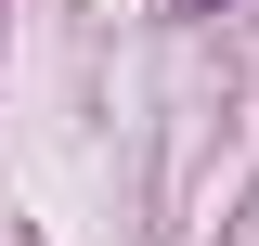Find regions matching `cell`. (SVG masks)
Returning a JSON list of instances; mask_svg holds the SVG:
<instances>
[{
    "label": "cell",
    "mask_w": 259,
    "mask_h": 246,
    "mask_svg": "<svg viewBox=\"0 0 259 246\" xmlns=\"http://www.w3.org/2000/svg\"><path fill=\"white\" fill-rule=\"evenodd\" d=\"M168 13H221V0H168Z\"/></svg>",
    "instance_id": "1"
}]
</instances>
